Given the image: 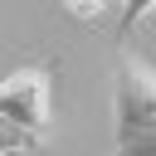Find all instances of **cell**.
Returning <instances> with one entry per match:
<instances>
[{
    "instance_id": "3",
    "label": "cell",
    "mask_w": 156,
    "mask_h": 156,
    "mask_svg": "<svg viewBox=\"0 0 156 156\" xmlns=\"http://www.w3.org/2000/svg\"><path fill=\"white\" fill-rule=\"evenodd\" d=\"M151 10H156V0H122V20H117V34L127 39V34H132V29H136V24H141Z\"/></svg>"
},
{
    "instance_id": "5",
    "label": "cell",
    "mask_w": 156,
    "mask_h": 156,
    "mask_svg": "<svg viewBox=\"0 0 156 156\" xmlns=\"http://www.w3.org/2000/svg\"><path fill=\"white\" fill-rule=\"evenodd\" d=\"M63 5H68V15H78V20H93V15L107 10L112 0H63Z\"/></svg>"
},
{
    "instance_id": "4",
    "label": "cell",
    "mask_w": 156,
    "mask_h": 156,
    "mask_svg": "<svg viewBox=\"0 0 156 156\" xmlns=\"http://www.w3.org/2000/svg\"><path fill=\"white\" fill-rule=\"evenodd\" d=\"M24 151H34V141L10 132V127H0V156H24Z\"/></svg>"
},
{
    "instance_id": "2",
    "label": "cell",
    "mask_w": 156,
    "mask_h": 156,
    "mask_svg": "<svg viewBox=\"0 0 156 156\" xmlns=\"http://www.w3.org/2000/svg\"><path fill=\"white\" fill-rule=\"evenodd\" d=\"M0 127L29 136L34 146L49 136V68H15L0 78Z\"/></svg>"
},
{
    "instance_id": "1",
    "label": "cell",
    "mask_w": 156,
    "mask_h": 156,
    "mask_svg": "<svg viewBox=\"0 0 156 156\" xmlns=\"http://www.w3.org/2000/svg\"><path fill=\"white\" fill-rule=\"evenodd\" d=\"M112 156H156V68L132 49L117 58Z\"/></svg>"
}]
</instances>
